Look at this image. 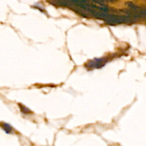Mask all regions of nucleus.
<instances>
[{"label": "nucleus", "mask_w": 146, "mask_h": 146, "mask_svg": "<svg viewBox=\"0 0 146 146\" xmlns=\"http://www.w3.org/2000/svg\"><path fill=\"white\" fill-rule=\"evenodd\" d=\"M110 60H111V58H109L108 56L94 58V59L87 62L86 64L85 67L88 70L94 69V68H101L104 67Z\"/></svg>", "instance_id": "1"}, {"label": "nucleus", "mask_w": 146, "mask_h": 146, "mask_svg": "<svg viewBox=\"0 0 146 146\" xmlns=\"http://www.w3.org/2000/svg\"><path fill=\"white\" fill-rule=\"evenodd\" d=\"M0 127L3 129V131L7 134H11L13 133V128L11 125L7 123L1 122L0 123Z\"/></svg>", "instance_id": "2"}, {"label": "nucleus", "mask_w": 146, "mask_h": 146, "mask_svg": "<svg viewBox=\"0 0 146 146\" xmlns=\"http://www.w3.org/2000/svg\"><path fill=\"white\" fill-rule=\"evenodd\" d=\"M19 107H20V110H21V111L24 114L31 113V110H29L28 108H27V107H26V106H24L21 105V104H19Z\"/></svg>", "instance_id": "3"}]
</instances>
